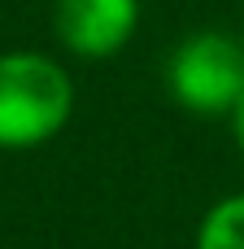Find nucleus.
Returning a JSON list of instances; mask_svg holds the SVG:
<instances>
[{"label":"nucleus","instance_id":"1","mask_svg":"<svg viewBox=\"0 0 244 249\" xmlns=\"http://www.w3.org/2000/svg\"><path fill=\"white\" fill-rule=\"evenodd\" d=\"M70 70L39 48L0 53V153H31L52 144L74 118Z\"/></svg>","mask_w":244,"mask_h":249},{"label":"nucleus","instance_id":"6","mask_svg":"<svg viewBox=\"0 0 244 249\" xmlns=\"http://www.w3.org/2000/svg\"><path fill=\"white\" fill-rule=\"evenodd\" d=\"M240 39H244V26H240Z\"/></svg>","mask_w":244,"mask_h":249},{"label":"nucleus","instance_id":"4","mask_svg":"<svg viewBox=\"0 0 244 249\" xmlns=\"http://www.w3.org/2000/svg\"><path fill=\"white\" fill-rule=\"evenodd\" d=\"M192 249H244V193L218 197L201 214Z\"/></svg>","mask_w":244,"mask_h":249},{"label":"nucleus","instance_id":"5","mask_svg":"<svg viewBox=\"0 0 244 249\" xmlns=\"http://www.w3.org/2000/svg\"><path fill=\"white\" fill-rule=\"evenodd\" d=\"M231 140H236V149H240V158H244V96H240V105L231 109Z\"/></svg>","mask_w":244,"mask_h":249},{"label":"nucleus","instance_id":"3","mask_svg":"<svg viewBox=\"0 0 244 249\" xmlns=\"http://www.w3.org/2000/svg\"><path fill=\"white\" fill-rule=\"evenodd\" d=\"M140 13V0H57L52 35L79 61H109L135 39Z\"/></svg>","mask_w":244,"mask_h":249},{"label":"nucleus","instance_id":"2","mask_svg":"<svg viewBox=\"0 0 244 249\" xmlns=\"http://www.w3.org/2000/svg\"><path fill=\"white\" fill-rule=\"evenodd\" d=\"M166 92L192 118H231L244 96V39L231 31H192L166 57Z\"/></svg>","mask_w":244,"mask_h":249}]
</instances>
